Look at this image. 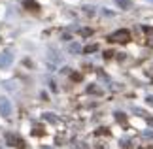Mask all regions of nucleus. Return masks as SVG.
Instances as JSON below:
<instances>
[{
  "mask_svg": "<svg viewBox=\"0 0 153 149\" xmlns=\"http://www.w3.org/2000/svg\"><path fill=\"white\" fill-rule=\"evenodd\" d=\"M114 55H115V53H114V51L110 49V51H106V53H104V59H106V61H110V59L114 57Z\"/></svg>",
  "mask_w": 153,
  "mask_h": 149,
  "instance_id": "17",
  "label": "nucleus"
},
{
  "mask_svg": "<svg viewBox=\"0 0 153 149\" xmlns=\"http://www.w3.org/2000/svg\"><path fill=\"white\" fill-rule=\"evenodd\" d=\"M68 51H70V53H81V45H78V44H70V45H68Z\"/></svg>",
  "mask_w": 153,
  "mask_h": 149,
  "instance_id": "10",
  "label": "nucleus"
},
{
  "mask_svg": "<svg viewBox=\"0 0 153 149\" xmlns=\"http://www.w3.org/2000/svg\"><path fill=\"white\" fill-rule=\"evenodd\" d=\"M85 13H89V15H93V13H95V11H93V10H95V8H91V6H85Z\"/></svg>",
  "mask_w": 153,
  "mask_h": 149,
  "instance_id": "18",
  "label": "nucleus"
},
{
  "mask_svg": "<svg viewBox=\"0 0 153 149\" xmlns=\"http://www.w3.org/2000/svg\"><path fill=\"white\" fill-rule=\"evenodd\" d=\"M44 119H45V121H49V123H57V117L53 115V113H44Z\"/></svg>",
  "mask_w": 153,
  "mask_h": 149,
  "instance_id": "12",
  "label": "nucleus"
},
{
  "mask_svg": "<svg viewBox=\"0 0 153 149\" xmlns=\"http://www.w3.org/2000/svg\"><path fill=\"white\" fill-rule=\"evenodd\" d=\"M108 40L110 42H115V44H127V42L131 40V32H128L127 28H119V30H115Z\"/></svg>",
  "mask_w": 153,
  "mask_h": 149,
  "instance_id": "2",
  "label": "nucleus"
},
{
  "mask_svg": "<svg viewBox=\"0 0 153 149\" xmlns=\"http://www.w3.org/2000/svg\"><path fill=\"white\" fill-rule=\"evenodd\" d=\"M30 134H32V136H44V134H45V130H44L42 125H34L32 130H30Z\"/></svg>",
  "mask_w": 153,
  "mask_h": 149,
  "instance_id": "6",
  "label": "nucleus"
},
{
  "mask_svg": "<svg viewBox=\"0 0 153 149\" xmlns=\"http://www.w3.org/2000/svg\"><path fill=\"white\" fill-rule=\"evenodd\" d=\"M70 79H72V81H81V74H78V72L70 74Z\"/></svg>",
  "mask_w": 153,
  "mask_h": 149,
  "instance_id": "16",
  "label": "nucleus"
},
{
  "mask_svg": "<svg viewBox=\"0 0 153 149\" xmlns=\"http://www.w3.org/2000/svg\"><path fill=\"white\" fill-rule=\"evenodd\" d=\"M148 123H149V127H153V117H148Z\"/></svg>",
  "mask_w": 153,
  "mask_h": 149,
  "instance_id": "21",
  "label": "nucleus"
},
{
  "mask_svg": "<svg viewBox=\"0 0 153 149\" xmlns=\"http://www.w3.org/2000/svg\"><path fill=\"white\" fill-rule=\"evenodd\" d=\"M23 6H25L27 10H30V11H38V10H40L38 4H36V0H25V2H23Z\"/></svg>",
  "mask_w": 153,
  "mask_h": 149,
  "instance_id": "5",
  "label": "nucleus"
},
{
  "mask_svg": "<svg viewBox=\"0 0 153 149\" xmlns=\"http://www.w3.org/2000/svg\"><path fill=\"white\" fill-rule=\"evenodd\" d=\"M87 93H97V94H100V89H98V87H95V85H89V87H87Z\"/></svg>",
  "mask_w": 153,
  "mask_h": 149,
  "instance_id": "14",
  "label": "nucleus"
},
{
  "mask_svg": "<svg viewBox=\"0 0 153 149\" xmlns=\"http://www.w3.org/2000/svg\"><path fill=\"white\" fill-rule=\"evenodd\" d=\"M13 62V55H11V53H2V55H0V68H8L10 64Z\"/></svg>",
  "mask_w": 153,
  "mask_h": 149,
  "instance_id": "4",
  "label": "nucleus"
},
{
  "mask_svg": "<svg viewBox=\"0 0 153 149\" xmlns=\"http://www.w3.org/2000/svg\"><path fill=\"white\" fill-rule=\"evenodd\" d=\"M115 119H117V123H119V125H123V127H127V117H125V113L117 111V113H115Z\"/></svg>",
  "mask_w": 153,
  "mask_h": 149,
  "instance_id": "8",
  "label": "nucleus"
},
{
  "mask_svg": "<svg viewBox=\"0 0 153 149\" xmlns=\"http://www.w3.org/2000/svg\"><path fill=\"white\" fill-rule=\"evenodd\" d=\"M115 4L119 6V8H123V10H131L132 8V2H131V0H115Z\"/></svg>",
  "mask_w": 153,
  "mask_h": 149,
  "instance_id": "7",
  "label": "nucleus"
},
{
  "mask_svg": "<svg viewBox=\"0 0 153 149\" xmlns=\"http://www.w3.org/2000/svg\"><path fill=\"white\" fill-rule=\"evenodd\" d=\"M98 149H102V147H98Z\"/></svg>",
  "mask_w": 153,
  "mask_h": 149,
  "instance_id": "23",
  "label": "nucleus"
},
{
  "mask_svg": "<svg viewBox=\"0 0 153 149\" xmlns=\"http://www.w3.org/2000/svg\"><path fill=\"white\" fill-rule=\"evenodd\" d=\"M93 34V28H79V36L81 38H89Z\"/></svg>",
  "mask_w": 153,
  "mask_h": 149,
  "instance_id": "9",
  "label": "nucleus"
},
{
  "mask_svg": "<svg viewBox=\"0 0 153 149\" xmlns=\"http://www.w3.org/2000/svg\"><path fill=\"white\" fill-rule=\"evenodd\" d=\"M146 102H148L149 106H153V96H148V98H146Z\"/></svg>",
  "mask_w": 153,
  "mask_h": 149,
  "instance_id": "20",
  "label": "nucleus"
},
{
  "mask_svg": "<svg viewBox=\"0 0 153 149\" xmlns=\"http://www.w3.org/2000/svg\"><path fill=\"white\" fill-rule=\"evenodd\" d=\"M142 136H144V138H148V140H153V132H144Z\"/></svg>",
  "mask_w": 153,
  "mask_h": 149,
  "instance_id": "19",
  "label": "nucleus"
},
{
  "mask_svg": "<svg viewBox=\"0 0 153 149\" xmlns=\"http://www.w3.org/2000/svg\"><path fill=\"white\" fill-rule=\"evenodd\" d=\"M97 134H98V136H108V134H110V130L102 127V128H98V130H97Z\"/></svg>",
  "mask_w": 153,
  "mask_h": 149,
  "instance_id": "15",
  "label": "nucleus"
},
{
  "mask_svg": "<svg viewBox=\"0 0 153 149\" xmlns=\"http://www.w3.org/2000/svg\"><path fill=\"white\" fill-rule=\"evenodd\" d=\"M151 149H153V147H151Z\"/></svg>",
  "mask_w": 153,
  "mask_h": 149,
  "instance_id": "24",
  "label": "nucleus"
},
{
  "mask_svg": "<svg viewBox=\"0 0 153 149\" xmlns=\"http://www.w3.org/2000/svg\"><path fill=\"white\" fill-rule=\"evenodd\" d=\"M97 49H98V45H97V44H91V45L83 47V53H95Z\"/></svg>",
  "mask_w": 153,
  "mask_h": 149,
  "instance_id": "11",
  "label": "nucleus"
},
{
  "mask_svg": "<svg viewBox=\"0 0 153 149\" xmlns=\"http://www.w3.org/2000/svg\"><path fill=\"white\" fill-rule=\"evenodd\" d=\"M6 144L11 145V147H15V149H27L25 140H23L19 134H13V132H8V134H6Z\"/></svg>",
  "mask_w": 153,
  "mask_h": 149,
  "instance_id": "1",
  "label": "nucleus"
},
{
  "mask_svg": "<svg viewBox=\"0 0 153 149\" xmlns=\"http://www.w3.org/2000/svg\"><path fill=\"white\" fill-rule=\"evenodd\" d=\"M144 32L149 34V40H151V45H153V28L151 27H144Z\"/></svg>",
  "mask_w": 153,
  "mask_h": 149,
  "instance_id": "13",
  "label": "nucleus"
},
{
  "mask_svg": "<svg viewBox=\"0 0 153 149\" xmlns=\"http://www.w3.org/2000/svg\"><path fill=\"white\" fill-rule=\"evenodd\" d=\"M0 115L2 117H10L11 115V104L6 96H0Z\"/></svg>",
  "mask_w": 153,
  "mask_h": 149,
  "instance_id": "3",
  "label": "nucleus"
},
{
  "mask_svg": "<svg viewBox=\"0 0 153 149\" xmlns=\"http://www.w3.org/2000/svg\"><path fill=\"white\" fill-rule=\"evenodd\" d=\"M42 149H49V147H42Z\"/></svg>",
  "mask_w": 153,
  "mask_h": 149,
  "instance_id": "22",
  "label": "nucleus"
}]
</instances>
